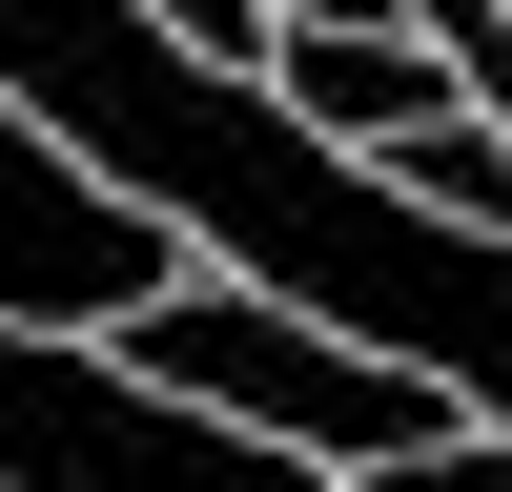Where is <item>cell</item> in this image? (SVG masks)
<instances>
[{
  "instance_id": "6da1fadb",
  "label": "cell",
  "mask_w": 512,
  "mask_h": 492,
  "mask_svg": "<svg viewBox=\"0 0 512 492\" xmlns=\"http://www.w3.org/2000/svg\"><path fill=\"white\" fill-rule=\"evenodd\" d=\"M123 369H144L164 410H226V431H267V451H328V472H390V451H431L451 431V390L431 369H390V349H349V328H308L287 287H164L144 328H103Z\"/></svg>"
},
{
  "instance_id": "7a4b0ae2",
  "label": "cell",
  "mask_w": 512,
  "mask_h": 492,
  "mask_svg": "<svg viewBox=\"0 0 512 492\" xmlns=\"http://www.w3.org/2000/svg\"><path fill=\"white\" fill-rule=\"evenodd\" d=\"M164 287H185V226H164L144 185H103V164L62 144V123L0 103V328H144Z\"/></svg>"
},
{
  "instance_id": "3957f363",
  "label": "cell",
  "mask_w": 512,
  "mask_h": 492,
  "mask_svg": "<svg viewBox=\"0 0 512 492\" xmlns=\"http://www.w3.org/2000/svg\"><path fill=\"white\" fill-rule=\"evenodd\" d=\"M267 103H287V123H328V144H410V123L472 103V82H451V41H431V21H287V41H267Z\"/></svg>"
},
{
  "instance_id": "277c9868",
  "label": "cell",
  "mask_w": 512,
  "mask_h": 492,
  "mask_svg": "<svg viewBox=\"0 0 512 492\" xmlns=\"http://www.w3.org/2000/svg\"><path fill=\"white\" fill-rule=\"evenodd\" d=\"M369 164H390L431 226H492V246H512V123H492V103H431L410 144H369Z\"/></svg>"
},
{
  "instance_id": "5b68a950",
  "label": "cell",
  "mask_w": 512,
  "mask_h": 492,
  "mask_svg": "<svg viewBox=\"0 0 512 492\" xmlns=\"http://www.w3.org/2000/svg\"><path fill=\"white\" fill-rule=\"evenodd\" d=\"M369 492H512V431H431V451H390Z\"/></svg>"
},
{
  "instance_id": "8992f818",
  "label": "cell",
  "mask_w": 512,
  "mask_h": 492,
  "mask_svg": "<svg viewBox=\"0 0 512 492\" xmlns=\"http://www.w3.org/2000/svg\"><path fill=\"white\" fill-rule=\"evenodd\" d=\"M164 21H185V41H205V62H246V82H267V41H287V21H267V0H164Z\"/></svg>"
},
{
  "instance_id": "52a82bcc",
  "label": "cell",
  "mask_w": 512,
  "mask_h": 492,
  "mask_svg": "<svg viewBox=\"0 0 512 492\" xmlns=\"http://www.w3.org/2000/svg\"><path fill=\"white\" fill-rule=\"evenodd\" d=\"M267 21H410V0H267Z\"/></svg>"
}]
</instances>
